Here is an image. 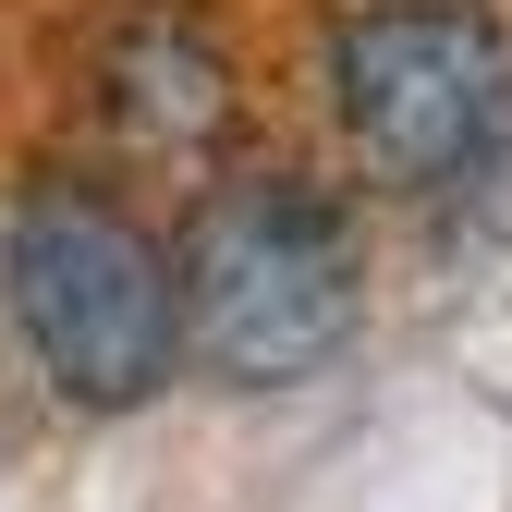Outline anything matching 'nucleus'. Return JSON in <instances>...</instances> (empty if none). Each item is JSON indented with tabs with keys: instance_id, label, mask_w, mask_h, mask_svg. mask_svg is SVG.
<instances>
[{
	"instance_id": "f257e3e1",
	"label": "nucleus",
	"mask_w": 512,
	"mask_h": 512,
	"mask_svg": "<svg viewBox=\"0 0 512 512\" xmlns=\"http://www.w3.org/2000/svg\"><path fill=\"white\" fill-rule=\"evenodd\" d=\"M171 330L232 391H305L366 342V232L305 171H220L171 232Z\"/></svg>"
},
{
	"instance_id": "f03ea898",
	"label": "nucleus",
	"mask_w": 512,
	"mask_h": 512,
	"mask_svg": "<svg viewBox=\"0 0 512 512\" xmlns=\"http://www.w3.org/2000/svg\"><path fill=\"white\" fill-rule=\"evenodd\" d=\"M0 305L37 354V378L74 415H135L171 391V244L110 196V183H25L0 220Z\"/></svg>"
},
{
	"instance_id": "7ed1b4c3",
	"label": "nucleus",
	"mask_w": 512,
	"mask_h": 512,
	"mask_svg": "<svg viewBox=\"0 0 512 512\" xmlns=\"http://www.w3.org/2000/svg\"><path fill=\"white\" fill-rule=\"evenodd\" d=\"M330 110L378 183L452 196L512 147V25L488 0H366L330 37Z\"/></svg>"
},
{
	"instance_id": "20e7f679",
	"label": "nucleus",
	"mask_w": 512,
	"mask_h": 512,
	"mask_svg": "<svg viewBox=\"0 0 512 512\" xmlns=\"http://www.w3.org/2000/svg\"><path fill=\"white\" fill-rule=\"evenodd\" d=\"M98 110H110V135L122 147H147V159H208L232 135V61L196 13H135L110 49H98Z\"/></svg>"
}]
</instances>
